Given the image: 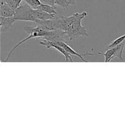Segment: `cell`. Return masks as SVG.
<instances>
[{
	"label": "cell",
	"instance_id": "obj_1",
	"mask_svg": "<svg viewBox=\"0 0 125 125\" xmlns=\"http://www.w3.org/2000/svg\"><path fill=\"white\" fill-rule=\"evenodd\" d=\"M87 15L86 12L75 13L70 17H63L56 15L53 18L55 29H60L63 32L68 30L74 23L82 20Z\"/></svg>",
	"mask_w": 125,
	"mask_h": 125
},
{
	"label": "cell",
	"instance_id": "obj_2",
	"mask_svg": "<svg viewBox=\"0 0 125 125\" xmlns=\"http://www.w3.org/2000/svg\"><path fill=\"white\" fill-rule=\"evenodd\" d=\"M23 29H24L28 34H29V35H28L27 37L24 38V39L21 40V41L19 43H18L15 46H14V47L11 50V51H10L9 53L7 58L5 59V62H7V61H8L11 55L12 54V53L14 52L15 50L17 48L19 47L21 45H22L23 43L26 42L30 40V39L35 37H42L44 39H46L49 37L50 32H51V31H46L45 30V29H42V28H40V27L37 26H24V28H23Z\"/></svg>",
	"mask_w": 125,
	"mask_h": 125
},
{
	"label": "cell",
	"instance_id": "obj_3",
	"mask_svg": "<svg viewBox=\"0 0 125 125\" xmlns=\"http://www.w3.org/2000/svg\"><path fill=\"white\" fill-rule=\"evenodd\" d=\"M14 17L16 20L32 21L34 23L37 20L36 17V9H33L23 1L15 10Z\"/></svg>",
	"mask_w": 125,
	"mask_h": 125
},
{
	"label": "cell",
	"instance_id": "obj_4",
	"mask_svg": "<svg viewBox=\"0 0 125 125\" xmlns=\"http://www.w3.org/2000/svg\"><path fill=\"white\" fill-rule=\"evenodd\" d=\"M81 21L82 20H80L76 22L68 30L63 32V36L70 40H73L74 38L78 37H87V31L83 26H82Z\"/></svg>",
	"mask_w": 125,
	"mask_h": 125
},
{
	"label": "cell",
	"instance_id": "obj_5",
	"mask_svg": "<svg viewBox=\"0 0 125 125\" xmlns=\"http://www.w3.org/2000/svg\"><path fill=\"white\" fill-rule=\"evenodd\" d=\"M40 43L41 45L45 46L48 49H50L51 48H53L56 49V50L61 52L62 55L65 57V62H68V61H70V62H73V59H72V55L68 53V52L66 51V50L63 48L62 46H59V45H57V44L52 43V42L50 41V40H46L44 39L42 41H40Z\"/></svg>",
	"mask_w": 125,
	"mask_h": 125
},
{
	"label": "cell",
	"instance_id": "obj_6",
	"mask_svg": "<svg viewBox=\"0 0 125 125\" xmlns=\"http://www.w3.org/2000/svg\"><path fill=\"white\" fill-rule=\"evenodd\" d=\"M54 43L57 44V45H59V46H62L63 47L65 50H66L67 52H68V53L70 54L71 55H74V56H78L79 59L82 60L84 62H86V60L84 59V57L86 56H94V54L92 53H90V52H87V53H84V54H79L78 53V52H76V51H74L69 45L66 42H65L63 40H60V41Z\"/></svg>",
	"mask_w": 125,
	"mask_h": 125
},
{
	"label": "cell",
	"instance_id": "obj_7",
	"mask_svg": "<svg viewBox=\"0 0 125 125\" xmlns=\"http://www.w3.org/2000/svg\"><path fill=\"white\" fill-rule=\"evenodd\" d=\"M16 20L15 19L14 16L9 17H0V32H4L9 28H10Z\"/></svg>",
	"mask_w": 125,
	"mask_h": 125
},
{
	"label": "cell",
	"instance_id": "obj_8",
	"mask_svg": "<svg viewBox=\"0 0 125 125\" xmlns=\"http://www.w3.org/2000/svg\"><path fill=\"white\" fill-rule=\"evenodd\" d=\"M35 26H39L46 31L55 30L54 23L53 19L50 20H37L35 22Z\"/></svg>",
	"mask_w": 125,
	"mask_h": 125
},
{
	"label": "cell",
	"instance_id": "obj_9",
	"mask_svg": "<svg viewBox=\"0 0 125 125\" xmlns=\"http://www.w3.org/2000/svg\"><path fill=\"white\" fill-rule=\"evenodd\" d=\"M125 46V40L119 45L115 46V52L113 56L111 61H118V62H123V59L122 57L123 50Z\"/></svg>",
	"mask_w": 125,
	"mask_h": 125
},
{
	"label": "cell",
	"instance_id": "obj_10",
	"mask_svg": "<svg viewBox=\"0 0 125 125\" xmlns=\"http://www.w3.org/2000/svg\"><path fill=\"white\" fill-rule=\"evenodd\" d=\"M15 10H13L8 3L0 5V17H9L14 16Z\"/></svg>",
	"mask_w": 125,
	"mask_h": 125
},
{
	"label": "cell",
	"instance_id": "obj_11",
	"mask_svg": "<svg viewBox=\"0 0 125 125\" xmlns=\"http://www.w3.org/2000/svg\"><path fill=\"white\" fill-rule=\"evenodd\" d=\"M115 46L111 48H108V50H107L104 53L98 52V54L100 55H102V56H104V62H108L112 61L114 55L115 54Z\"/></svg>",
	"mask_w": 125,
	"mask_h": 125
},
{
	"label": "cell",
	"instance_id": "obj_12",
	"mask_svg": "<svg viewBox=\"0 0 125 125\" xmlns=\"http://www.w3.org/2000/svg\"><path fill=\"white\" fill-rule=\"evenodd\" d=\"M37 9L42 10L47 12V13L57 15V12H56V7H54V6H50V5L45 4L42 3Z\"/></svg>",
	"mask_w": 125,
	"mask_h": 125
},
{
	"label": "cell",
	"instance_id": "obj_13",
	"mask_svg": "<svg viewBox=\"0 0 125 125\" xmlns=\"http://www.w3.org/2000/svg\"><path fill=\"white\" fill-rule=\"evenodd\" d=\"M73 4V0H55L56 6H61L64 8H68Z\"/></svg>",
	"mask_w": 125,
	"mask_h": 125
},
{
	"label": "cell",
	"instance_id": "obj_14",
	"mask_svg": "<svg viewBox=\"0 0 125 125\" xmlns=\"http://www.w3.org/2000/svg\"><path fill=\"white\" fill-rule=\"evenodd\" d=\"M125 40V34L122 35V36H120L119 37L117 38V39H115V40H114V41H112V42L110 43V45L107 46V49L111 48H112V47H114V46L119 45L120 43L123 42Z\"/></svg>",
	"mask_w": 125,
	"mask_h": 125
},
{
	"label": "cell",
	"instance_id": "obj_15",
	"mask_svg": "<svg viewBox=\"0 0 125 125\" xmlns=\"http://www.w3.org/2000/svg\"><path fill=\"white\" fill-rule=\"evenodd\" d=\"M33 9H37L42 4L40 0H23Z\"/></svg>",
	"mask_w": 125,
	"mask_h": 125
},
{
	"label": "cell",
	"instance_id": "obj_16",
	"mask_svg": "<svg viewBox=\"0 0 125 125\" xmlns=\"http://www.w3.org/2000/svg\"><path fill=\"white\" fill-rule=\"evenodd\" d=\"M23 0H9L8 4L13 9V10H15L18 6L21 4Z\"/></svg>",
	"mask_w": 125,
	"mask_h": 125
},
{
	"label": "cell",
	"instance_id": "obj_17",
	"mask_svg": "<svg viewBox=\"0 0 125 125\" xmlns=\"http://www.w3.org/2000/svg\"><path fill=\"white\" fill-rule=\"evenodd\" d=\"M42 3L45 4L50 5V6H54L56 7L55 5V0H40Z\"/></svg>",
	"mask_w": 125,
	"mask_h": 125
},
{
	"label": "cell",
	"instance_id": "obj_18",
	"mask_svg": "<svg viewBox=\"0 0 125 125\" xmlns=\"http://www.w3.org/2000/svg\"><path fill=\"white\" fill-rule=\"evenodd\" d=\"M9 0H0V5L8 3Z\"/></svg>",
	"mask_w": 125,
	"mask_h": 125
}]
</instances>
